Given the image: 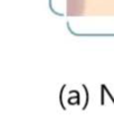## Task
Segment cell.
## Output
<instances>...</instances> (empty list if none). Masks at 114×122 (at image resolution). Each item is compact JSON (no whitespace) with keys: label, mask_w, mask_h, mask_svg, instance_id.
Listing matches in <instances>:
<instances>
[]
</instances>
